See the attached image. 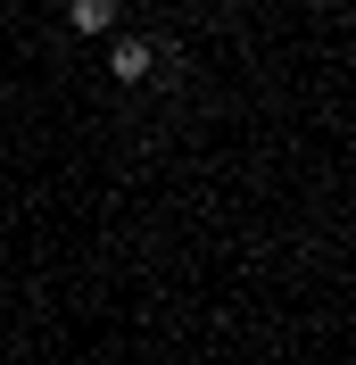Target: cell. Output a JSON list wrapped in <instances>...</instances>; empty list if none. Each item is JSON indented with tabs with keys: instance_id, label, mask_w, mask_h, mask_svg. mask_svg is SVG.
Segmentation results:
<instances>
[{
	"instance_id": "1",
	"label": "cell",
	"mask_w": 356,
	"mask_h": 365,
	"mask_svg": "<svg viewBox=\"0 0 356 365\" xmlns=\"http://www.w3.org/2000/svg\"><path fill=\"white\" fill-rule=\"evenodd\" d=\"M150 67H157V50L141 42V34H125V42L108 50V75H116V83H141V75H150Z\"/></svg>"
},
{
	"instance_id": "2",
	"label": "cell",
	"mask_w": 356,
	"mask_h": 365,
	"mask_svg": "<svg viewBox=\"0 0 356 365\" xmlns=\"http://www.w3.org/2000/svg\"><path fill=\"white\" fill-rule=\"evenodd\" d=\"M67 25H75V34H108V25H116V0H67Z\"/></svg>"
}]
</instances>
